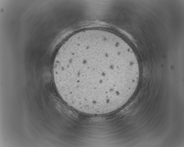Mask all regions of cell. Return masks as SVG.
Here are the masks:
<instances>
[{
	"label": "cell",
	"mask_w": 184,
	"mask_h": 147,
	"mask_svg": "<svg viewBox=\"0 0 184 147\" xmlns=\"http://www.w3.org/2000/svg\"><path fill=\"white\" fill-rule=\"evenodd\" d=\"M53 75L68 105L84 113L100 115L128 101L137 88L140 70L134 54L120 38L93 31L75 35L62 46Z\"/></svg>",
	"instance_id": "cell-1"
}]
</instances>
